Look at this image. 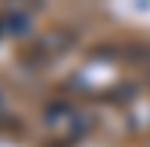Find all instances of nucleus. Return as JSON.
<instances>
[{
    "mask_svg": "<svg viewBox=\"0 0 150 147\" xmlns=\"http://www.w3.org/2000/svg\"><path fill=\"white\" fill-rule=\"evenodd\" d=\"M42 124L52 134H59V137H75V134L85 131V118L69 102H49L42 108Z\"/></svg>",
    "mask_w": 150,
    "mask_h": 147,
    "instance_id": "nucleus-1",
    "label": "nucleus"
},
{
    "mask_svg": "<svg viewBox=\"0 0 150 147\" xmlns=\"http://www.w3.org/2000/svg\"><path fill=\"white\" fill-rule=\"evenodd\" d=\"M0 23L10 36H26L33 30V20H30V10H20V7H7L0 13Z\"/></svg>",
    "mask_w": 150,
    "mask_h": 147,
    "instance_id": "nucleus-2",
    "label": "nucleus"
},
{
    "mask_svg": "<svg viewBox=\"0 0 150 147\" xmlns=\"http://www.w3.org/2000/svg\"><path fill=\"white\" fill-rule=\"evenodd\" d=\"M0 105H4V92H0Z\"/></svg>",
    "mask_w": 150,
    "mask_h": 147,
    "instance_id": "nucleus-3",
    "label": "nucleus"
},
{
    "mask_svg": "<svg viewBox=\"0 0 150 147\" xmlns=\"http://www.w3.org/2000/svg\"><path fill=\"white\" fill-rule=\"evenodd\" d=\"M147 75H150V72H147Z\"/></svg>",
    "mask_w": 150,
    "mask_h": 147,
    "instance_id": "nucleus-4",
    "label": "nucleus"
}]
</instances>
